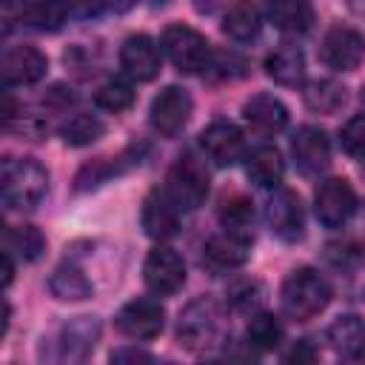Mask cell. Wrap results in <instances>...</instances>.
<instances>
[{
  "instance_id": "obj_1",
  "label": "cell",
  "mask_w": 365,
  "mask_h": 365,
  "mask_svg": "<svg viewBox=\"0 0 365 365\" xmlns=\"http://www.w3.org/2000/svg\"><path fill=\"white\" fill-rule=\"evenodd\" d=\"M279 302H282L285 317H291L297 322H308L328 308L331 282L311 265L294 268L279 288Z\"/></svg>"
},
{
  "instance_id": "obj_2",
  "label": "cell",
  "mask_w": 365,
  "mask_h": 365,
  "mask_svg": "<svg viewBox=\"0 0 365 365\" xmlns=\"http://www.w3.org/2000/svg\"><path fill=\"white\" fill-rule=\"evenodd\" d=\"M3 205L9 211H29L40 205L48 191V171L31 157H6L3 160Z\"/></svg>"
},
{
  "instance_id": "obj_3",
  "label": "cell",
  "mask_w": 365,
  "mask_h": 365,
  "mask_svg": "<svg viewBox=\"0 0 365 365\" xmlns=\"http://www.w3.org/2000/svg\"><path fill=\"white\" fill-rule=\"evenodd\" d=\"M160 46H163V54L171 60V66L182 74L205 71L208 63H211V54H214L208 40L197 29L182 26V23L168 26L160 37Z\"/></svg>"
},
{
  "instance_id": "obj_4",
  "label": "cell",
  "mask_w": 365,
  "mask_h": 365,
  "mask_svg": "<svg viewBox=\"0 0 365 365\" xmlns=\"http://www.w3.org/2000/svg\"><path fill=\"white\" fill-rule=\"evenodd\" d=\"M165 191L180 211H197L208 197V168L194 154H180L165 177Z\"/></svg>"
},
{
  "instance_id": "obj_5",
  "label": "cell",
  "mask_w": 365,
  "mask_h": 365,
  "mask_svg": "<svg viewBox=\"0 0 365 365\" xmlns=\"http://www.w3.org/2000/svg\"><path fill=\"white\" fill-rule=\"evenodd\" d=\"M220 334V305L211 297L191 299L177 319V339L188 351L208 348Z\"/></svg>"
},
{
  "instance_id": "obj_6",
  "label": "cell",
  "mask_w": 365,
  "mask_h": 365,
  "mask_svg": "<svg viewBox=\"0 0 365 365\" xmlns=\"http://www.w3.org/2000/svg\"><path fill=\"white\" fill-rule=\"evenodd\" d=\"M317 220L325 228H342L356 211V191L345 177H328L314 194Z\"/></svg>"
},
{
  "instance_id": "obj_7",
  "label": "cell",
  "mask_w": 365,
  "mask_h": 365,
  "mask_svg": "<svg viewBox=\"0 0 365 365\" xmlns=\"http://www.w3.org/2000/svg\"><path fill=\"white\" fill-rule=\"evenodd\" d=\"M191 108H194V100L185 88L180 86H165L154 100H151V108H148V123L151 128L160 134V137H177L188 117H191Z\"/></svg>"
},
{
  "instance_id": "obj_8",
  "label": "cell",
  "mask_w": 365,
  "mask_h": 365,
  "mask_svg": "<svg viewBox=\"0 0 365 365\" xmlns=\"http://www.w3.org/2000/svg\"><path fill=\"white\" fill-rule=\"evenodd\" d=\"M143 279L148 285V291L168 297L177 294L185 285V262L174 248L157 245L154 251H148L145 262H143Z\"/></svg>"
},
{
  "instance_id": "obj_9",
  "label": "cell",
  "mask_w": 365,
  "mask_h": 365,
  "mask_svg": "<svg viewBox=\"0 0 365 365\" xmlns=\"http://www.w3.org/2000/svg\"><path fill=\"white\" fill-rule=\"evenodd\" d=\"M117 328L120 334H125L128 339H137V342H145V339H154L160 336L163 325H165V308L157 302V299H148V297H140V299H131L120 308L117 314Z\"/></svg>"
},
{
  "instance_id": "obj_10",
  "label": "cell",
  "mask_w": 365,
  "mask_h": 365,
  "mask_svg": "<svg viewBox=\"0 0 365 365\" xmlns=\"http://www.w3.org/2000/svg\"><path fill=\"white\" fill-rule=\"evenodd\" d=\"M322 63L334 71H354L365 57V37L351 26H334L322 37Z\"/></svg>"
},
{
  "instance_id": "obj_11",
  "label": "cell",
  "mask_w": 365,
  "mask_h": 365,
  "mask_svg": "<svg viewBox=\"0 0 365 365\" xmlns=\"http://www.w3.org/2000/svg\"><path fill=\"white\" fill-rule=\"evenodd\" d=\"M97 336H100V319L97 317H74L57 331V342H54L57 351L51 354V359L83 362L91 354Z\"/></svg>"
},
{
  "instance_id": "obj_12",
  "label": "cell",
  "mask_w": 365,
  "mask_h": 365,
  "mask_svg": "<svg viewBox=\"0 0 365 365\" xmlns=\"http://www.w3.org/2000/svg\"><path fill=\"white\" fill-rule=\"evenodd\" d=\"M265 220L274 237H279L282 242H297L305 234V220H302V205L299 197L288 188H277L274 197L268 200L265 208Z\"/></svg>"
},
{
  "instance_id": "obj_13",
  "label": "cell",
  "mask_w": 365,
  "mask_h": 365,
  "mask_svg": "<svg viewBox=\"0 0 365 365\" xmlns=\"http://www.w3.org/2000/svg\"><path fill=\"white\" fill-rule=\"evenodd\" d=\"M291 157H294L297 168L302 174H308V177L325 171L328 163H331V140H328V134L322 128H317V125H302L291 140Z\"/></svg>"
},
{
  "instance_id": "obj_14",
  "label": "cell",
  "mask_w": 365,
  "mask_h": 365,
  "mask_svg": "<svg viewBox=\"0 0 365 365\" xmlns=\"http://www.w3.org/2000/svg\"><path fill=\"white\" fill-rule=\"evenodd\" d=\"M200 148L205 151V157L217 165H234L242 151H245V140H242V131L228 123V120H217L211 125L202 128L200 134Z\"/></svg>"
},
{
  "instance_id": "obj_15",
  "label": "cell",
  "mask_w": 365,
  "mask_h": 365,
  "mask_svg": "<svg viewBox=\"0 0 365 365\" xmlns=\"http://www.w3.org/2000/svg\"><path fill=\"white\" fill-rule=\"evenodd\" d=\"M248 257H251V237L240 231L217 234L202 245V265H208L211 271H234L245 265Z\"/></svg>"
},
{
  "instance_id": "obj_16",
  "label": "cell",
  "mask_w": 365,
  "mask_h": 365,
  "mask_svg": "<svg viewBox=\"0 0 365 365\" xmlns=\"http://www.w3.org/2000/svg\"><path fill=\"white\" fill-rule=\"evenodd\" d=\"M120 66L137 83H148L160 74V51L148 34H131L120 46Z\"/></svg>"
},
{
  "instance_id": "obj_17",
  "label": "cell",
  "mask_w": 365,
  "mask_h": 365,
  "mask_svg": "<svg viewBox=\"0 0 365 365\" xmlns=\"http://www.w3.org/2000/svg\"><path fill=\"white\" fill-rule=\"evenodd\" d=\"M48 71V57L34 46H14L3 54V83L6 86H31L40 83Z\"/></svg>"
},
{
  "instance_id": "obj_18",
  "label": "cell",
  "mask_w": 365,
  "mask_h": 365,
  "mask_svg": "<svg viewBox=\"0 0 365 365\" xmlns=\"http://www.w3.org/2000/svg\"><path fill=\"white\" fill-rule=\"evenodd\" d=\"M140 222H143V231L151 237V240H168L177 234L180 228V208L177 202L168 197V191L157 188L151 191L145 200H143V211H140Z\"/></svg>"
},
{
  "instance_id": "obj_19",
  "label": "cell",
  "mask_w": 365,
  "mask_h": 365,
  "mask_svg": "<svg viewBox=\"0 0 365 365\" xmlns=\"http://www.w3.org/2000/svg\"><path fill=\"white\" fill-rule=\"evenodd\" d=\"M242 117L259 134H279L288 125V108L274 94H254L242 106Z\"/></svg>"
},
{
  "instance_id": "obj_20",
  "label": "cell",
  "mask_w": 365,
  "mask_h": 365,
  "mask_svg": "<svg viewBox=\"0 0 365 365\" xmlns=\"http://www.w3.org/2000/svg\"><path fill=\"white\" fill-rule=\"evenodd\" d=\"M328 345L345 359H359L365 354V322H362V317L342 314L339 319H334L331 328H328Z\"/></svg>"
},
{
  "instance_id": "obj_21",
  "label": "cell",
  "mask_w": 365,
  "mask_h": 365,
  "mask_svg": "<svg viewBox=\"0 0 365 365\" xmlns=\"http://www.w3.org/2000/svg\"><path fill=\"white\" fill-rule=\"evenodd\" d=\"M245 174L259 188H277L285 174V160L274 145H257L245 160Z\"/></svg>"
},
{
  "instance_id": "obj_22",
  "label": "cell",
  "mask_w": 365,
  "mask_h": 365,
  "mask_svg": "<svg viewBox=\"0 0 365 365\" xmlns=\"http://www.w3.org/2000/svg\"><path fill=\"white\" fill-rule=\"evenodd\" d=\"M268 20L288 34H302L314 23V9L308 0H265Z\"/></svg>"
},
{
  "instance_id": "obj_23",
  "label": "cell",
  "mask_w": 365,
  "mask_h": 365,
  "mask_svg": "<svg viewBox=\"0 0 365 365\" xmlns=\"http://www.w3.org/2000/svg\"><path fill=\"white\" fill-rule=\"evenodd\" d=\"M265 74L279 86H297L305 80V57L297 46H279L265 57Z\"/></svg>"
},
{
  "instance_id": "obj_24",
  "label": "cell",
  "mask_w": 365,
  "mask_h": 365,
  "mask_svg": "<svg viewBox=\"0 0 365 365\" xmlns=\"http://www.w3.org/2000/svg\"><path fill=\"white\" fill-rule=\"evenodd\" d=\"M259 29H262V14H259V9H257L251 0L234 3V6L225 11V17H222V31H225L231 40H237V43L254 40V37L259 34Z\"/></svg>"
},
{
  "instance_id": "obj_25",
  "label": "cell",
  "mask_w": 365,
  "mask_h": 365,
  "mask_svg": "<svg viewBox=\"0 0 365 365\" xmlns=\"http://www.w3.org/2000/svg\"><path fill=\"white\" fill-rule=\"evenodd\" d=\"M48 288H51V294H54L57 299H63V302L88 299L91 291H94L91 279H88L77 265H71V262L54 268V274H51V279H48Z\"/></svg>"
},
{
  "instance_id": "obj_26",
  "label": "cell",
  "mask_w": 365,
  "mask_h": 365,
  "mask_svg": "<svg viewBox=\"0 0 365 365\" xmlns=\"http://www.w3.org/2000/svg\"><path fill=\"white\" fill-rule=\"evenodd\" d=\"M302 97H305V106L311 111H317V114H336L348 103V88L342 83L325 77V80L308 83L305 91H302Z\"/></svg>"
},
{
  "instance_id": "obj_27",
  "label": "cell",
  "mask_w": 365,
  "mask_h": 365,
  "mask_svg": "<svg viewBox=\"0 0 365 365\" xmlns=\"http://www.w3.org/2000/svg\"><path fill=\"white\" fill-rule=\"evenodd\" d=\"M23 20L37 31H57L68 17L66 0H23Z\"/></svg>"
},
{
  "instance_id": "obj_28",
  "label": "cell",
  "mask_w": 365,
  "mask_h": 365,
  "mask_svg": "<svg viewBox=\"0 0 365 365\" xmlns=\"http://www.w3.org/2000/svg\"><path fill=\"white\" fill-rule=\"evenodd\" d=\"M6 251L17 254L23 262H34L46 251V237L34 225H9L6 228Z\"/></svg>"
},
{
  "instance_id": "obj_29",
  "label": "cell",
  "mask_w": 365,
  "mask_h": 365,
  "mask_svg": "<svg viewBox=\"0 0 365 365\" xmlns=\"http://www.w3.org/2000/svg\"><path fill=\"white\" fill-rule=\"evenodd\" d=\"M282 336H285V328H282V322L274 314L259 311V314H254L248 319V328H245L248 345H254L259 351H274V348H279Z\"/></svg>"
},
{
  "instance_id": "obj_30",
  "label": "cell",
  "mask_w": 365,
  "mask_h": 365,
  "mask_svg": "<svg viewBox=\"0 0 365 365\" xmlns=\"http://www.w3.org/2000/svg\"><path fill=\"white\" fill-rule=\"evenodd\" d=\"M103 131H106V125H103V120L94 117V114H71V117L60 125L63 143H66V145H74V148L91 145L94 140L103 137Z\"/></svg>"
},
{
  "instance_id": "obj_31",
  "label": "cell",
  "mask_w": 365,
  "mask_h": 365,
  "mask_svg": "<svg viewBox=\"0 0 365 365\" xmlns=\"http://www.w3.org/2000/svg\"><path fill=\"white\" fill-rule=\"evenodd\" d=\"M94 103H97V108H103V111L120 114V111H125V108L134 106V88H131L125 80H120V77L106 80V83L97 88Z\"/></svg>"
},
{
  "instance_id": "obj_32",
  "label": "cell",
  "mask_w": 365,
  "mask_h": 365,
  "mask_svg": "<svg viewBox=\"0 0 365 365\" xmlns=\"http://www.w3.org/2000/svg\"><path fill=\"white\" fill-rule=\"evenodd\" d=\"M220 222L225 225V231H240V234H245V228L254 222V205H251V200L248 197H242V194H231V197H225L222 202H220Z\"/></svg>"
},
{
  "instance_id": "obj_33",
  "label": "cell",
  "mask_w": 365,
  "mask_h": 365,
  "mask_svg": "<svg viewBox=\"0 0 365 365\" xmlns=\"http://www.w3.org/2000/svg\"><path fill=\"white\" fill-rule=\"evenodd\" d=\"M339 145L348 157L354 160H365V114L351 117L342 128H339Z\"/></svg>"
},
{
  "instance_id": "obj_34",
  "label": "cell",
  "mask_w": 365,
  "mask_h": 365,
  "mask_svg": "<svg viewBox=\"0 0 365 365\" xmlns=\"http://www.w3.org/2000/svg\"><path fill=\"white\" fill-rule=\"evenodd\" d=\"M259 299H262V285L257 279H240V282H234L228 288V305L234 311L248 314V311H254L259 305Z\"/></svg>"
},
{
  "instance_id": "obj_35",
  "label": "cell",
  "mask_w": 365,
  "mask_h": 365,
  "mask_svg": "<svg viewBox=\"0 0 365 365\" xmlns=\"http://www.w3.org/2000/svg\"><path fill=\"white\" fill-rule=\"evenodd\" d=\"M68 3V9L74 11V14H80V17H94V14H100L103 9H108V0H66Z\"/></svg>"
},
{
  "instance_id": "obj_36",
  "label": "cell",
  "mask_w": 365,
  "mask_h": 365,
  "mask_svg": "<svg viewBox=\"0 0 365 365\" xmlns=\"http://www.w3.org/2000/svg\"><path fill=\"white\" fill-rule=\"evenodd\" d=\"M314 356H317V351H314L308 342H297V345L285 354L288 362H302V359H314Z\"/></svg>"
},
{
  "instance_id": "obj_37",
  "label": "cell",
  "mask_w": 365,
  "mask_h": 365,
  "mask_svg": "<svg viewBox=\"0 0 365 365\" xmlns=\"http://www.w3.org/2000/svg\"><path fill=\"white\" fill-rule=\"evenodd\" d=\"M111 359H114V362H123V359H151V356H148V354H143V351L128 348V351H114V354H111Z\"/></svg>"
},
{
  "instance_id": "obj_38",
  "label": "cell",
  "mask_w": 365,
  "mask_h": 365,
  "mask_svg": "<svg viewBox=\"0 0 365 365\" xmlns=\"http://www.w3.org/2000/svg\"><path fill=\"white\" fill-rule=\"evenodd\" d=\"M131 3H134V0H108V9H114V11H125Z\"/></svg>"
},
{
  "instance_id": "obj_39",
  "label": "cell",
  "mask_w": 365,
  "mask_h": 365,
  "mask_svg": "<svg viewBox=\"0 0 365 365\" xmlns=\"http://www.w3.org/2000/svg\"><path fill=\"white\" fill-rule=\"evenodd\" d=\"M151 3H168V0H151Z\"/></svg>"
}]
</instances>
